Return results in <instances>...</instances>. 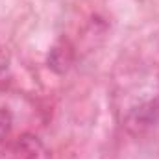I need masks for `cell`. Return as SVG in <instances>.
<instances>
[{
    "instance_id": "6da1fadb",
    "label": "cell",
    "mask_w": 159,
    "mask_h": 159,
    "mask_svg": "<svg viewBox=\"0 0 159 159\" xmlns=\"http://www.w3.org/2000/svg\"><path fill=\"white\" fill-rule=\"evenodd\" d=\"M157 122H159V98H154V100H148V102L141 104L128 117V124L137 126L139 129L152 128Z\"/></svg>"
},
{
    "instance_id": "7a4b0ae2",
    "label": "cell",
    "mask_w": 159,
    "mask_h": 159,
    "mask_svg": "<svg viewBox=\"0 0 159 159\" xmlns=\"http://www.w3.org/2000/svg\"><path fill=\"white\" fill-rule=\"evenodd\" d=\"M70 61H72V50L67 48L65 43L54 46L48 56V67H52L56 72H65L69 69Z\"/></svg>"
},
{
    "instance_id": "3957f363",
    "label": "cell",
    "mask_w": 159,
    "mask_h": 159,
    "mask_svg": "<svg viewBox=\"0 0 159 159\" xmlns=\"http://www.w3.org/2000/svg\"><path fill=\"white\" fill-rule=\"evenodd\" d=\"M11 126H13V117L7 109L0 107V143H4V139L9 135L11 131Z\"/></svg>"
}]
</instances>
